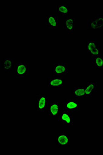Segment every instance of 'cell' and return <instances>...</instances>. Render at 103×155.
<instances>
[{
	"label": "cell",
	"mask_w": 103,
	"mask_h": 155,
	"mask_svg": "<svg viewBox=\"0 0 103 155\" xmlns=\"http://www.w3.org/2000/svg\"><path fill=\"white\" fill-rule=\"evenodd\" d=\"M63 28L66 33H74L75 31V17L69 15L63 21Z\"/></svg>",
	"instance_id": "277c9868"
},
{
	"label": "cell",
	"mask_w": 103,
	"mask_h": 155,
	"mask_svg": "<svg viewBox=\"0 0 103 155\" xmlns=\"http://www.w3.org/2000/svg\"><path fill=\"white\" fill-rule=\"evenodd\" d=\"M29 66L26 62L20 61L16 64V74L18 76H26L29 74Z\"/></svg>",
	"instance_id": "8fae6325"
},
{
	"label": "cell",
	"mask_w": 103,
	"mask_h": 155,
	"mask_svg": "<svg viewBox=\"0 0 103 155\" xmlns=\"http://www.w3.org/2000/svg\"><path fill=\"white\" fill-rule=\"evenodd\" d=\"M2 67L6 71H12L14 68L13 59L9 57H5L2 61Z\"/></svg>",
	"instance_id": "5bb4252c"
},
{
	"label": "cell",
	"mask_w": 103,
	"mask_h": 155,
	"mask_svg": "<svg viewBox=\"0 0 103 155\" xmlns=\"http://www.w3.org/2000/svg\"><path fill=\"white\" fill-rule=\"evenodd\" d=\"M55 142L59 148H64L71 145V137L66 132H59L55 137Z\"/></svg>",
	"instance_id": "6da1fadb"
},
{
	"label": "cell",
	"mask_w": 103,
	"mask_h": 155,
	"mask_svg": "<svg viewBox=\"0 0 103 155\" xmlns=\"http://www.w3.org/2000/svg\"><path fill=\"white\" fill-rule=\"evenodd\" d=\"M45 23L51 29H58L59 25V18L55 14H49L45 18Z\"/></svg>",
	"instance_id": "52a82bcc"
},
{
	"label": "cell",
	"mask_w": 103,
	"mask_h": 155,
	"mask_svg": "<svg viewBox=\"0 0 103 155\" xmlns=\"http://www.w3.org/2000/svg\"><path fill=\"white\" fill-rule=\"evenodd\" d=\"M86 50L91 58H94L100 55L101 47L95 41H88L86 42Z\"/></svg>",
	"instance_id": "7a4b0ae2"
},
{
	"label": "cell",
	"mask_w": 103,
	"mask_h": 155,
	"mask_svg": "<svg viewBox=\"0 0 103 155\" xmlns=\"http://www.w3.org/2000/svg\"><path fill=\"white\" fill-rule=\"evenodd\" d=\"M67 74L66 62H57L53 64V74L55 76H61Z\"/></svg>",
	"instance_id": "8992f818"
},
{
	"label": "cell",
	"mask_w": 103,
	"mask_h": 155,
	"mask_svg": "<svg viewBox=\"0 0 103 155\" xmlns=\"http://www.w3.org/2000/svg\"><path fill=\"white\" fill-rule=\"evenodd\" d=\"M48 96L38 95L37 96L35 104V110L39 112H45L48 107Z\"/></svg>",
	"instance_id": "3957f363"
},
{
	"label": "cell",
	"mask_w": 103,
	"mask_h": 155,
	"mask_svg": "<svg viewBox=\"0 0 103 155\" xmlns=\"http://www.w3.org/2000/svg\"><path fill=\"white\" fill-rule=\"evenodd\" d=\"M59 122L64 125H70L71 123V113L69 111H62L58 116Z\"/></svg>",
	"instance_id": "7c38bea8"
},
{
	"label": "cell",
	"mask_w": 103,
	"mask_h": 155,
	"mask_svg": "<svg viewBox=\"0 0 103 155\" xmlns=\"http://www.w3.org/2000/svg\"><path fill=\"white\" fill-rule=\"evenodd\" d=\"M93 66L97 71H103V55L100 54L93 58Z\"/></svg>",
	"instance_id": "2e32d148"
},
{
	"label": "cell",
	"mask_w": 103,
	"mask_h": 155,
	"mask_svg": "<svg viewBox=\"0 0 103 155\" xmlns=\"http://www.w3.org/2000/svg\"><path fill=\"white\" fill-rule=\"evenodd\" d=\"M89 30H103V16H97L89 21Z\"/></svg>",
	"instance_id": "ba28073f"
},
{
	"label": "cell",
	"mask_w": 103,
	"mask_h": 155,
	"mask_svg": "<svg viewBox=\"0 0 103 155\" xmlns=\"http://www.w3.org/2000/svg\"><path fill=\"white\" fill-rule=\"evenodd\" d=\"M57 11L62 16H68L71 14V8L65 3H59L57 5Z\"/></svg>",
	"instance_id": "9a60e30c"
},
{
	"label": "cell",
	"mask_w": 103,
	"mask_h": 155,
	"mask_svg": "<svg viewBox=\"0 0 103 155\" xmlns=\"http://www.w3.org/2000/svg\"><path fill=\"white\" fill-rule=\"evenodd\" d=\"M64 107L66 111L74 112L78 111L79 108V103L76 99H68L65 100Z\"/></svg>",
	"instance_id": "30bf717a"
},
{
	"label": "cell",
	"mask_w": 103,
	"mask_h": 155,
	"mask_svg": "<svg viewBox=\"0 0 103 155\" xmlns=\"http://www.w3.org/2000/svg\"><path fill=\"white\" fill-rule=\"evenodd\" d=\"M62 106L60 102H52L49 104L47 107L48 115L52 117H58L62 112Z\"/></svg>",
	"instance_id": "5b68a950"
},
{
	"label": "cell",
	"mask_w": 103,
	"mask_h": 155,
	"mask_svg": "<svg viewBox=\"0 0 103 155\" xmlns=\"http://www.w3.org/2000/svg\"><path fill=\"white\" fill-rule=\"evenodd\" d=\"M71 93L73 96L75 98L81 99L86 97L85 92V87L82 86H77L71 90Z\"/></svg>",
	"instance_id": "4fadbf2b"
},
{
	"label": "cell",
	"mask_w": 103,
	"mask_h": 155,
	"mask_svg": "<svg viewBox=\"0 0 103 155\" xmlns=\"http://www.w3.org/2000/svg\"><path fill=\"white\" fill-rule=\"evenodd\" d=\"M65 79L62 76H55L47 79V84L50 87H62L65 83Z\"/></svg>",
	"instance_id": "9c48e42d"
},
{
	"label": "cell",
	"mask_w": 103,
	"mask_h": 155,
	"mask_svg": "<svg viewBox=\"0 0 103 155\" xmlns=\"http://www.w3.org/2000/svg\"><path fill=\"white\" fill-rule=\"evenodd\" d=\"M95 87H96L95 82H88L85 87L86 96L93 95L95 90Z\"/></svg>",
	"instance_id": "e0dca14e"
}]
</instances>
